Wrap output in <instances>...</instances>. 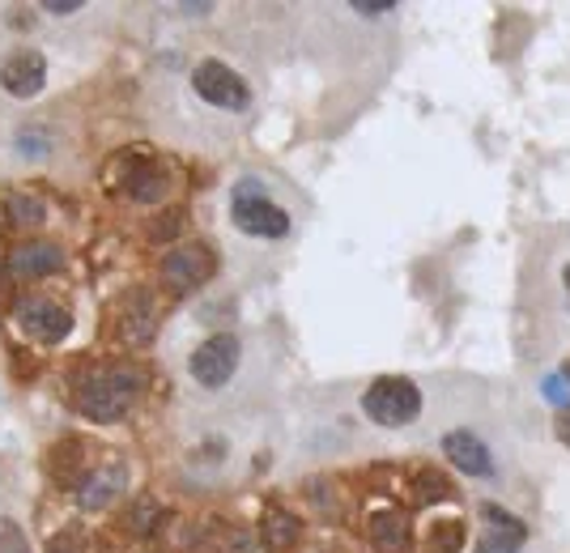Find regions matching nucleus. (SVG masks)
I'll return each instance as SVG.
<instances>
[{
    "label": "nucleus",
    "instance_id": "nucleus-7",
    "mask_svg": "<svg viewBox=\"0 0 570 553\" xmlns=\"http://www.w3.org/2000/svg\"><path fill=\"white\" fill-rule=\"evenodd\" d=\"M17 324L30 341L39 345H60L68 332H73V315L68 306H60L52 299H22L17 302Z\"/></svg>",
    "mask_w": 570,
    "mask_h": 553
},
{
    "label": "nucleus",
    "instance_id": "nucleus-22",
    "mask_svg": "<svg viewBox=\"0 0 570 553\" xmlns=\"http://www.w3.org/2000/svg\"><path fill=\"white\" fill-rule=\"evenodd\" d=\"M417 499H421V503L447 499V481H443L439 473H421V477H417Z\"/></svg>",
    "mask_w": 570,
    "mask_h": 553
},
{
    "label": "nucleus",
    "instance_id": "nucleus-27",
    "mask_svg": "<svg viewBox=\"0 0 570 553\" xmlns=\"http://www.w3.org/2000/svg\"><path fill=\"white\" fill-rule=\"evenodd\" d=\"M43 13H55V17H68V13H81V0H48Z\"/></svg>",
    "mask_w": 570,
    "mask_h": 553
},
{
    "label": "nucleus",
    "instance_id": "nucleus-8",
    "mask_svg": "<svg viewBox=\"0 0 570 553\" xmlns=\"http://www.w3.org/2000/svg\"><path fill=\"white\" fill-rule=\"evenodd\" d=\"M48 81V60L43 51H13L4 64H0V86L13 95V99H35Z\"/></svg>",
    "mask_w": 570,
    "mask_h": 553
},
{
    "label": "nucleus",
    "instance_id": "nucleus-20",
    "mask_svg": "<svg viewBox=\"0 0 570 553\" xmlns=\"http://www.w3.org/2000/svg\"><path fill=\"white\" fill-rule=\"evenodd\" d=\"M157 519H162V506H157L154 499H137L132 515H128V528L145 537V532H154V528H157Z\"/></svg>",
    "mask_w": 570,
    "mask_h": 553
},
{
    "label": "nucleus",
    "instance_id": "nucleus-21",
    "mask_svg": "<svg viewBox=\"0 0 570 553\" xmlns=\"http://www.w3.org/2000/svg\"><path fill=\"white\" fill-rule=\"evenodd\" d=\"M0 553H30V541H26V532L9 519V515H0Z\"/></svg>",
    "mask_w": 570,
    "mask_h": 553
},
{
    "label": "nucleus",
    "instance_id": "nucleus-13",
    "mask_svg": "<svg viewBox=\"0 0 570 553\" xmlns=\"http://www.w3.org/2000/svg\"><path fill=\"white\" fill-rule=\"evenodd\" d=\"M124 481H128V473H124L119 464L94 468V473L81 481V490H77V503H81V511H103V506H111L119 494H124Z\"/></svg>",
    "mask_w": 570,
    "mask_h": 553
},
{
    "label": "nucleus",
    "instance_id": "nucleus-15",
    "mask_svg": "<svg viewBox=\"0 0 570 553\" xmlns=\"http://www.w3.org/2000/svg\"><path fill=\"white\" fill-rule=\"evenodd\" d=\"M119 332L132 345H141V341L154 337V299L145 290H128V299L119 306Z\"/></svg>",
    "mask_w": 570,
    "mask_h": 553
},
{
    "label": "nucleus",
    "instance_id": "nucleus-9",
    "mask_svg": "<svg viewBox=\"0 0 570 553\" xmlns=\"http://www.w3.org/2000/svg\"><path fill=\"white\" fill-rule=\"evenodd\" d=\"M43 473L55 490H81L86 481V448L81 439H55L43 455Z\"/></svg>",
    "mask_w": 570,
    "mask_h": 553
},
{
    "label": "nucleus",
    "instance_id": "nucleus-32",
    "mask_svg": "<svg viewBox=\"0 0 570 553\" xmlns=\"http://www.w3.org/2000/svg\"><path fill=\"white\" fill-rule=\"evenodd\" d=\"M562 379H567V384H570V362H567V370H562Z\"/></svg>",
    "mask_w": 570,
    "mask_h": 553
},
{
    "label": "nucleus",
    "instance_id": "nucleus-3",
    "mask_svg": "<svg viewBox=\"0 0 570 553\" xmlns=\"http://www.w3.org/2000/svg\"><path fill=\"white\" fill-rule=\"evenodd\" d=\"M363 409L370 422L379 426H409L417 413H421V392H417L414 379L405 375H383L366 388Z\"/></svg>",
    "mask_w": 570,
    "mask_h": 553
},
{
    "label": "nucleus",
    "instance_id": "nucleus-30",
    "mask_svg": "<svg viewBox=\"0 0 570 553\" xmlns=\"http://www.w3.org/2000/svg\"><path fill=\"white\" fill-rule=\"evenodd\" d=\"M4 230H13V213H9V201L0 197V235H4Z\"/></svg>",
    "mask_w": 570,
    "mask_h": 553
},
{
    "label": "nucleus",
    "instance_id": "nucleus-26",
    "mask_svg": "<svg viewBox=\"0 0 570 553\" xmlns=\"http://www.w3.org/2000/svg\"><path fill=\"white\" fill-rule=\"evenodd\" d=\"M354 13H363V17H379V13H392V0H354Z\"/></svg>",
    "mask_w": 570,
    "mask_h": 553
},
{
    "label": "nucleus",
    "instance_id": "nucleus-5",
    "mask_svg": "<svg viewBox=\"0 0 570 553\" xmlns=\"http://www.w3.org/2000/svg\"><path fill=\"white\" fill-rule=\"evenodd\" d=\"M192 90H197L208 106H221V111H243V106H252L248 81H243L226 60H201V64L192 68Z\"/></svg>",
    "mask_w": 570,
    "mask_h": 553
},
{
    "label": "nucleus",
    "instance_id": "nucleus-23",
    "mask_svg": "<svg viewBox=\"0 0 570 553\" xmlns=\"http://www.w3.org/2000/svg\"><path fill=\"white\" fill-rule=\"evenodd\" d=\"M81 550H86L81 528H64V532H55L52 541H48V553H81Z\"/></svg>",
    "mask_w": 570,
    "mask_h": 553
},
{
    "label": "nucleus",
    "instance_id": "nucleus-29",
    "mask_svg": "<svg viewBox=\"0 0 570 553\" xmlns=\"http://www.w3.org/2000/svg\"><path fill=\"white\" fill-rule=\"evenodd\" d=\"M554 435H558V443H567V448H570V409H558V422H554Z\"/></svg>",
    "mask_w": 570,
    "mask_h": 553
},
{
    "label": "nucleus",
    "instance_id": "nucleus-18",
    "mask_svg": "<svg viewBox=\"0 0 570 553\" xmlns=\"http://www.w3.org/2000/svg\"><path fill=\"white\" fill-rule=\"evenodd\" d=\"M460 545H465V528L443 519V524H434V532L426 541V553H460Z\"/></svg>",
    "mask_w": 570,
    "mask_h": 553
},
{
    "label": "nucleus",
    "instance_id": "nucleus-17",
    "mask_svg": "<svg viewBox=\"0 0 570 553\" xmlns=\"http://www.w3.org/2000/svg\"><path fill=\"white\" fill-rule=\"evenodd\" d=\"M264 537H268V545L281 553L286 545H294L299 541V519L294 515H281V511H273L268 515V524H264Z\"/></svg>",
    "mask_w": 570,
    "mask_h": 553
},
{
    "label": "nucleus",
    "instance_id": "nucleus-31",
    "mask_svg": "<svg viewBox=\"0 0 570 553\" xmlns=\"http://www.w3.org/2000/svg\"><path fill=\"white\" fill-rule=\"evenodd\" d=\"M562 281H567V290H570V264H567V273H562Z\"/></svg>",
    "mask_w": 570,
    "mask_h": 553
},
{
    "label": "nucleus",
    "instance_id": "nucleus-24",
    "mask_svg": "<svg viewBox=\"0 0 570 553\" xmlns=\"http://www.w3.org/2000/svg\"><path fill=\"white\" fill-rule=\"evenodd\" d=\"M545 397L558 404V409H567V379L562 375H545Z\"/></svg>",
    "mask_w": 570,
    "mask_h": 553
},
{
    "label": "nucleus",
    "instance_id": "nucleus-4",
    "mask_svg": "<svg viewBox=\"0 0 570 553\" xmlns=\"http://www.w3.org/2000/svg\"><path fill=\"white\" fill-rule=\"evenodd\" d=\"M213 273H217V255H213L208 243H175L170 252L162 255V281L175 294L201 290Z\"/></svg>",
    "mask_w": 570,
    "mask_h": 553
},
{
    "label": "nucleus",
    "instance_id": "nucleus-1",
    "mask_svg": "<svg viewBox=\"0 0 570 553\" xmlns=\"http://www.w3.org/2000/svg\"><path fill=\"white\" fill-rule=\"evenodd\" d=\"M137 392H141V375L128 370V366H111V370H99L81 384L77 392V409L90 417V422H119L132 404H137Z\"/></svg>",
    "mask_w": 570,
    "mask_h": 553
},
{
    "label": "nucleus",
    "instance_id": "nucleus-2",
    "mask_svg": "<svg viewBox=\"0 0 570 553\" xmlns=\"http://www.w3.org/2000/svg\"><path fill=\"white\" fill-rule=\"evenodd\" d=\"M230 217L243 235H256V239H281L290 235V213L277 209V204L264 197V184L259 179H243L235 188V201H230Z\"/></svg>",
    "mask_w": 570,
    "mask_h": 553
},
{
    "label": "nucleus",
    "instance_id": "nucleus-11",
    "mask_svg": "<svg viewBox=\"0 0 570 553\" xmlns=\"http://www.w3.org/2000/svg\"><path fill=\"white\" fill-rule=\"evenodd\" d=\"M119 192L132 197V201L150 204L166 192V179H162V171H157L150 158H137V153H132V158L119 162Z\"/></svg>",
    "mask_w": 570,
    "mask_h": 553
},
{
    "label": "nucleus",
    "instance_id": "nucleus-12",
    "mask_svg": "<svg viewBox=\"0 0 570 553\" xmlns=\"http://www.w3.org/2000/svg\"><path fill=\"white\" fill-rule=\"evenodd\" d=\"M443 452H447V460H452L460 473H468V477H490V473H494V455H490V448H485L472 430L443 435Z\"/></svg>",
    "mask_w": 570,
    "mask_h": 553
},
{
    "label": "nucleus",
    "instance_id": "nucleus-25",
    "mask_svg": "<svg viewBox=\"0 0 570 553\" xmlns=\"http://www.w3.org/2000/svg\"><path fill=\"white\" fill-rule=\"evenodd\" d=\"M13 302V268H9V260H0V311Z\"/></svg>",
    "mask_w": 570,
    "mask_h": 553
},
{
    "label": "nucleus",
    "instance_id": "nucleus-14",
    "mask_svg": "<svg viewBox=\"0 0 570 553\" xmlns=\"http://www.w3.org/2000/svg\"><path fill=\"white\" fill-rule=\"evenodd\" d=\"M4 260H9L13 277H30V281L64 268V252H60L55 243H22V248H13Z\"/></svg>",
    "mask_w": 570,
    "mask_h": 553
},
{
    "label": "nucleus",
    "instance_id": "nucleus-16",
    "mask_svg": "<svg viewBox=\"0 0 570 553\" xmlns=\"http://www.w3.org/2000/svg\"><path fill=\"white\" fill-rule=\"evenodd\" d=\"M370 545H375V553H405L409 550V519L401 511H379L370 519Z\"/></svg>",
    "mask_w": 570,
    "mask_h": 553
},
{
    "label": "nucleus",
    "instance_id": "nucleus-19",
    "mask_svg": "<svg viewBox=\"0 0 570 553\" xmlns=\"http://www.w3.org/2000/svg\"><path fill=\"white\" fill-rule=\"evenodd\" d=\"M9 213H13V226H39L48 217V204L35 201V197H4Z\"/></svg>",
    "mask_w": 570,
    "mask_h": 553
},
{
    "label": "nucleus",
    "instance_id": "nucleus-10",
    "mask_svg": "<svg viewBox=\"0 0 570 553\" xmlns=\"http://www.w3.org/2000/svg\"><path fill=\"white\" fill-rule=\"evenodd\" d=\"M481 519H485V537H481V553H519L528 541V528L523 519H516L507 506L485 503L481 506Z\"/></svg>",
    "mask_w": 570,
    "mask_h": 553
},
{
    "label": "nucleus",
    "instance_id": "nucleus-28",
    "mask_svg": "<svg viewBox=\"0 0 570 553\" xmlns=\"http://www.w3.org/2000/svg\"><path fill=\"white\" fill-rule=\"evenodd\" d=\"M179 217H183V213H166V217L157 222V226H154V230H150V235H154V239H166L170 230H179Z\"/></svg>",
    "mask_w": 570,
    "mask_h": 553
},
{
    "label": "nucleus",
    "instance_id": "nucleus-6",
    "mask_svg": "<svg viewBox=\"0 0 570 553\" xmlns=\"http://www.w3.org/2000/svg\"><path fill=\"white\" fill-rule=\"evenodd\" d=\"M239 353H243L239 337H230V332L208 337L205 345L192 353V379L201 388H226L235 379V370H239Z\"/></svg>",
    "mask_w": 570,
    "mask_h": 553
}]
</instances>
